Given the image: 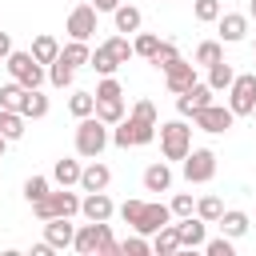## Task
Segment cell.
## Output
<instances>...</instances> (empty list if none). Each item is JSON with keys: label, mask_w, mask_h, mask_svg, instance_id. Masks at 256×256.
Returning <instances> with one entry per match:
<instances>
[{"label": "cell", "mask_w": 256, "mask_h": 256, "mask_svg": "<svg viewBox=\"0 0 256 256\" xmlns=\"http://www.w3.org/2000/svg\"><path fill=\"white\" fill-rule=\"evenodd\" d=\"M120 216H124V224H132L144 236H152L164 224H172V208L160 204V200H124L120 204Z\"/></svg>", "instance_id": "1"}, {"label": "cell", "mask_w": 256, "mask_h": 256, "mask_svg": "<svg viewBox=\"0 0 256 256\" xmlns=\"http://www.w3.org/2000/svg\"><path fill=\"white\" fill-rule=\"evenodd\" d=\"M72 248H76L80 256H120V252H124V248L112 240V228H108V220H88V224L76 232Z\"/></svg>", "instance_id": "2"}, {"label": "cell", "mask_w": 256, "mask_h": 256, "mask_svg": "<svg viewBox=\"0 0 256 256\" xmlns=\"http://www.w3.org/2000/svg\"><path fill=\"white\" fill-rule=\"evenodd\" d=\"M108 128H112V124H104L96 112H92V116H80V124H76V152H80L84 160H96V156L108 148V140H112Z\"/></svg>", "instance_id": "3"}, {"label": "cell", "mask_w": 256, "mask_h": 256, "mask_svg": "<svg viewBox=\"0 0 256 256\" xmlns=\"http://www.w3.org/2000/svg\"><path fill=\"white\" fill-rule=\"evenodd\" d=\"M156 120H144V116H124L120 124H112V144L116 148H144V144H152L156 140Z\"/></svg>", "instance_id": "4"}, {"label": "cell", "mask_w": 256, "mask_h": 256, "mask_svg": "<svg viewBox=\"0 0 256 256\" xmlns=\"http://www.w3.org/2000/svg\"><path fill=\"white\" fill-rule=\"evenodd\" d=\"M4 68H8V76H12L16 84H24V88H40V84L48 80L44 64H40L32 52H16V48H12V56L4 60Z\"/></svg>", "instance_id": "5"}, {"label": "cell", "mask_w": 256, "mask_h": 256, "mask_svg": "<svg viewBox=\"0 0 256 256\" xmlns=\"http://www.w3.org/2000/svg\"><path fill=\"white\" fill-rule=\"evenodd\" d=\"M160 152H164V160H184L192 152V128L184 120L160 124Z\"/></svg>", "instance_id": "6"}, {"label": "cell", "mask_w": 256, "mask_h": 256, "mask_svg": "<svg viewBox=\"0 0 256 256\" xmlns=\"http://www.w3.org/2000/svg\"><path fill=\"white\" fill-rule=\"evenodd\" d=\"M32 212H36V220L44 224V220H52V216H76L80 212V196L76 192H68V188H60V192H48L44 200H36L32 204Z\"/></svg>", "instance_id": "7"}, {"label": "cell", "mask_w": 256, "mask_h": 256, "mask_svg": "<svg viewBox=\"0 0 256 256\" xmlns=\"http://www.w3.org/2000/svg\"><path fill=\"white\" fill-rule=\"evenodd\" d=\"M216 176V152L212 148H192L184 156V180L188 184H208Z\"/></svg>", "instance_id": "8"}, {"label": "cell", "mask_w": 256, "mask_h": 256, "mask_svg": "<svg viewBox=\"0 0 256 256\" xmlns=\"http://www.w3.org/2000/svg\"><path fill=\"white\" fill-rule=\"evenodd\" d=\"M232 120H236V112H232V108H224V104H204L200 112H192V124H196L200 132H212V136L228 132V128H232Z\"/></svg>", "instance_id": "9"}, {"label": "cell", "mask_w": 256, "mask_h": 256, "mask_svg": "<svg viewBox=\"0 0 256 256\" xmlns=\"http://www.w3.org/2000/svg\"><path fill=\"white\" fill-rule=\"evenodd\" d=\"M228 108H232L236 116H252V108H256V76H252V72H244V76L232 80V88H228Z\"/></svg>", "instance_id": "10"}, {"label": "cell", "mask_w": 256, "mask_h": 256, "mask_svg": "<svg viewBox=\"0 0 256 256\" xmlns=\"http://www.w3.org/2000/svg\"><path fill=\"white\" fill-rule=\"evenodd\" d=\"M92 32H96V8L92 4H76L68 12V36L72 40H88Z\"/></svg>", "instance_id": "11"}, {"label": "cell", "mask_w": 256, "mask_h": 256, "mask_svg": "<svg viewBox=\"0 0 256 256\" xmlns=\"http://www.w3.org/2000/svg\"><path fill=\"white\" fill-rule=\"evenodd\" d=\"M72 216H52V220H44V240L60 252V248H72V240H76V228L68 224Z\"/></svg>", "instance_id": "12"}, {"label": "cell", "mask_w": 256, "mask_h": 256, "mask_svg": "<svg viewBox=\"0 0 256 256\" xmlns=\"http://www.w3.org/2000/svg\"><path fill=\"white\" fill-rule=\"evenodd\" d=\"M164 84H168V92H188L192 84H196V64H188V60H176L172 68H164Z\"/></svg>", "instance_id": "13"}, {"label": "cell", "mask_w": 256, "mask_h": 256, "mask_svg": "<svg viewBox=\"0 0 256 256\" xmlns=\"http://www.w3.org/2000/svg\"><path fill=\"white\" fill-rule=\"evenodd\" d=\"M204 104H212V88H208V84H200V80H196L188 92H180V96H176V112H180V116H192V112H200Z\"/></svg>", "instance_id": "14"}, {"label": "cell", "mask_w": 256, "mask_h": 256, "mask_svg": "<svg viewBox=\"0 0 256 256\" xmlns=\"http://www.w3.org/2000/svg\"><path fill=\"white\" fill-rule=\"evenodd\" d=\"M208 220H200V216H184L180 224H176V232H180V248H204V240H208Z\"/></svg>", "instance_id": "15"}, {"label": "cell", "mask_w": 256, "mask_h": 256, "mask_svg": "<svg viewBox=\"0 0 256 256\" xmlns=\"http://www.w3.org/2000/svg\"><path fill=\"white\" fill-rule=\"evenodd\" d=\"M80 212H84L88 220H112L116 204L108 200V192H88V196L80 200Z\"/></svg>", "instance_id": "16"}, {"label": "cell", "mask_w": 256, "mask_h": 256, "mask_svg": "<svg viewBox=\"0 0 256 256\" xmlns=\"http://www.w3.org/2000/svg\"><path fill=\"white\" fill-rule=\"evenodd\" d=\"M248 36V16H240V12H220V40L224 44H240Z\"/></svg>", "instance_id": "17"}, {"label": "cell", "mask_w": 256, "mask_h": 256, "mask_svg": "<svg viewBox=\"0 0 256 256\" xmlns=\"http://www.w3.org/2000/svg\"><path fill=\"white\" fill-rule=\"evenodd\" d=\"M108 184H112V172H108L100 160H92V164L80 172V188H84V192H104Z\"/></svg>", "instance_id": "18"}, {"label": "cell", "mask_w": 256, "mask_h": 256, "mask_svg": "<svg viewBox=\"0 0 256 256\" xmlns=\"http://www.w3.org/2000/svg\"><path fill=\"white\" fill-rule=\"evenodd\" d=\"M140 180H144V192H168V188H172V168H168L164 160H160V164H148Z\"/></svg>", "instance_id": "19"}, {"label": "cell", "mask_w": 256, "mask_h": 256, "mask_svg": "<svg viewBox=\"0 0 256 256\" xmlns=\"http://www.w3.org/2000/svg\"><path fill=\"white\" fill-rule=\"evenodd\" d=\"M152 252H156V256L180 252V232H176V224H164L160 232H152Z\"/></svg>", "instance_id": "20"}, {"label": "cell", "mask_w": 256, "mask_h": 256, "mask_svg": "<svg viewBox=\"0 0 256 256\" xmlns=\"http://www.w3.org/2000/svg\"><path fill=\"white\" fill-rule=\"evenodd\" d=\"M216 224H220V232H224V236L240 240V236L248 232V212H240V208H228V212H224V216H220Z\"/></svg>", "instance_id": "21"}, {"label": "cell", "mask_w": 256, "mask_h": 256, "mask_svg": "<svg viewBox=\"0 0 256 256\" xmlns=\"http://www.w3.org/2000/svg\"><path fill=\"white\" fill-rule=\"evenodd\" d=\"M80 160H72V156H64V160H56V168H52V180L60 184V188H68V184H80Z\"/></svg>", "instance_id": "22"}, {"label": "cell", "mask_w": 256, "mask_h": 256, "mask_svg": "<svg viewBox=\"0 0 256 256\" xmlns=\"http://www.w3.org/2000/svg\"><path fill=\"white\" fill-rule=\"evenodd\" d=\"M40 64H52L56 56H60V44H56V36H48V32H40L36 40H32V48H28Z\"/></svg>", "instance_id": "23"}, {"label": "cell", "mask_w": 256, "mask_h": 256, "mask_svg": "<svg viewBox=\"0 0 256 256\" xmlns=\"http://www.w3.org/2000/svg\"><path fill=\"white\" fill-rule=\"evenodd\" d=\"M112 20H116V32H140V8H132V4H120L116 12H112Z\"/></svg>", "instance_id": "24"}, {"label": "cell", "mask_w": 256, "mask_h": 256, "mask_svg": "<svg viewBox=\"0 0 256 256\" xmlns=\"http://www.w3.org/2000/svg\"><path fill=\"white\" fill-rule=\"evenodd\" d=\"M72 76H76V68H72L64 56H56V60L48 64V80H52V88H72Z\"/></svg>", "instance_id": "25"}, {"label": "cell", "mask_w": 256, "mask_h": 256, "mask_svg": "<svg viewBox=\"0 0 256 256\" xmlns=\"http://www.w3.org/2000/svg\"><path fill=\"white\" fill-rule=\"evenodd\" d=\"M232 80H236V72H232V64H224V60H216V64L208 68V88H212V92H224V88H232Z\"/></svg>", "instance_id": "26"}, {"label": "cell", "mask_w": 256, "mask_h": 256, "mask_svg": "<svg viewBox=\"0 0 256 256\" xmlns=\"http://www.w3.org/2000/svg\"><path fill=\"white\" fill-rule=\"evenodd\" d=\"M24 100H28V88L24 84H4L0 88V108H12V112H24Z\"/></svg>", "instance_id": "27"}, {"label": "cell", "mask_w": 256, "mask_h": 256, "mask_svg": "<svg viewBox=\"0 0 256 256\" xmlns=\"http://www.w3.org/2000/svg\"><path fill=\"white\" fill-rule=\"evenodd\" d=\"M24 112H12V108H0V132L8 136V140H20L24 136Z\"/></svg>", "instance_id": "28"}, {"label": "cell", "mask_w": 256, "mask_h": 256, "mask_svg": "<svg viewBox=\"0 0 256 256\" xmlns=\"http://www.w3.org/2000/svg\"><path fill=\"white\" fill-rule=\"evenodd\" d=\"M60 56H64L72 68H80V64H88V60H92V48H88V40H72V44H64V48H60Z\"/></svg>", "instance_id": "29"}, {"label": "cell", "mask_w": 256, "mask_h": 256, "mask_svg": "<svg viewBox=\"0 0 256 256\" xmlns=\"http://www.w3.org/2000/svg\"><path fill=\"white\" fill-rule=\"evenodd\" d=\"M68 112L80 120V116H92L96 112V92H72L68 96Z\"/></svg>", "instance_id": "30"}, {"label": "cell", "mask_w": 256, "mask_h": 256, "mask_svg": "<svg viewBox=\"0 0 256 256\" xmlns=\"http://www.w3.org/2000/svg\"><path fill=\"white\" fill-rule=\"evenodd\" d=\"M96 116H100L104 124H120V120H124V96H116V100H96Z\"/></svg>", "instance_id": "31"}, {"label": "cell", "mask_w": 256, "mask_h": 256, "mask_svg": "<svg viewBox=\"0 0 256 256\" xmlns=\"http://www.w3.org/2000/svg\"><path fill=\"white\" fill-rule=\"evenodd\" d=\"M196 216L208 220V224H216V220L224 216V200H220V196H200V200H196Z\"/></svg>", "instance_id": "32"}, {"label": "cell", "mask_w": 256, "mask_h": 256, "mask_svg": "<svg viewBox=\"0 0 256 256\" xmlns=\"http://www.w3.org/2000/svg\"><path fill=\"white\" fill-rule=\"evenodd\" d=\"M88 64H92V68H96L100 76H116V68H120V60H116V56H112V52H108L104 44H100V48L92 52V60H88Z\"/></svg>", "instance_id": "33"}, {"label": "cell", "mask_w": 256, "mask_h": 256, "mask_svg": "<svg viewBox=\"0 0 256 256\" xmlns=\"http://www.w3.org/2000/svg\"><path fill=\"white\" fill-rule=\"evenodd\" d=\"M24 116H28V120H40V116H48V96H44L40 88H28V100H24Z\"/></svg>", "instance_id": "34"}, {"label": "cell", "mask_w": 256, "mask_h": 256, "mask_svg": "<svg viewBox=\"0 0 256 256\" xmlns=\"http://www.w3.org/2000/svg\"><path fill=\"white\" fill-rule=\"evenodd\" d=\"M216 60H224V48H220V40H204V44L196 48V64H200V68H212Z\"/></svg>", "instance_id": "35"}, {"label": "cell", "mask_w": 256, "mask_h": 256, "mask_svg": "<svg viewBox=\"0 0 256 256\" xmlns=\"http://www.w3.org/2000/svg\"><path fill=\"white\" fill-rule=\"evenodd\" d=\"M176 60H180V48H176L172 40H160V48H156V56H152V64H156V68L164 72V68H172Z\"/></svg>", "instance_id": "36"}, {"label": "cell", "mask_w": 256, "mask_h": 256, "mask_svg": "<svg viewBox=\"0 0 256 256\" xmlns=\"http://www.w3.org/2000/svg\"><path fill=\"white\" fill-rule=\"evenodd\" d=\"M48 192H52V188H48V176H28V180H24V200H28V204L44 200Z\"/></svg>", "instance_id": "37"}, {"label": "cell", "mask_w": 256, "mask_h": 256, "mask_svg": "<svg viewBox=\"0 0 256 256\" xmlns=\"http://www.w3.org/2000/svg\"><path fill=\"white\" fill-rule=\"evenodd\" d=\"M104 48H108L120 64H128V56H136V48L128 44V36H124V32H120V36H112V40H104Z\"/></svg>", "instance_id": "38"}, {"label": "cell", "mask_w": 256, "mask_h": 256, "mask_svg": "<svg viewBox=\"0 0 256 256\" xmlns=\"http://www.w3.org/2000/svg\"><path fill=\"white\" fill-rule=\"evenodd\" d=\"M132 48H136V56L152 60V56H156V48H160V36H152V32H140V36L132 40Z\"/></svg>", "instance_id": "39"}, {"label": "cell", "mask_w": 256, "mask_h": 256, "mask_svg": "<svg viewBox=\"0 0 256 256\" xmlns=\"http://www.w3.org/2000/svg\"><path fill=\"white\" fill-rule=\"evenodd\" d=\"M192 12H196L200 24H212V20H220V0H196Z\"/></svg>", "instance_id": "40"}, {"label": "cell", "mask_w": 256, "mask_h": 256, "mask_svg": "<svg viewBox=\"0 0 256 256\" xmlns=\"http://www.w3.org/2000/svg\"><path fill=\"white\" fill-rule=\"evenodd\" d=\"M116 96H124L120 80H116V76H104V80L96 84V100H116Z\"/></svg>", "instance_id": "41"}, {"label": "cell", "mask_w": 256, "mask_h": 256, "mask_svg": "<svg viewBox=\"0 0 256 256\" xmlns=\"http://www.w3.org/2000/svg\"><path fill=\"white\" fill-rule=\"evenodd\" d=\"M168 208H172V216H180V220H184V216H192V212H196V200H192L188 192H176Z\"/></svg>", "instance_id": "42"}, {"label": "cell", "mask_w": 256, "mask_h": 256, "mask_svg": "<svg viewBox=\"0 0 256 256\" xmlns=\"http://www.w3.org/2000/svg\"><path fill=\"white\" fill-rule=\"evenodd\" d=\"M120 248H124V256H148V252H152V244L144 240V232H136V236H128V240H124Z\"/></svg>", "instance_id": "43"}, {"label": "cell", "mask_w": 256, "mask_h": 256, "mask_svg": "<svg viewBox=\"0 0 256 256\" xmlns=\"http://www.w3.org/2000/svg\"><path fill=\"white\" fill-rule=\"evenodd\" d=\"M204 252H208V256H232V236H220V240H204Z\"/></svg>", "instance_id": "44"}, {"label": "cell", "mask_w": 256, "mask_h": 256, "mask_svg": "<svg viewBox=\"0 0 256 256\" xmlns=\"http://www.w3.org/2000/svg\"><path fill=\"white\" fill-rule=\"evenodd\" d=\"M132 112H136V116H144V120H156V104H152V100H136V104H132Z\"/></svg>", "instance_id": "45"}, {"label": "cell", "mask_w": 256, "mask_h": 256, "mask_svg": "<svg viewBox=\"0 0 256 256\" xmlns=\"http://www.w3.org/2000/svg\"><path fill=\"white\" fill-rule=\"evenodd\" d=\"M120 4H124V0H92V8H96V12H116Z\"/></svg>", "instance_id": "46"}, {"label": "cell", "mask_w": 256, "mask_h": 256, "mask_svg": "<svg viewBox=\"0 0 256 256\" xmlns=\"http://www.w3.org/2000/svg\"><path fill=\"white\" fill-rule=\"evenodd\" d=\"M8 56H12V36L0 32V60H8Z\"/></svg>", "instance_id": "47"}, {"label": "cell", "mask_w": 256, "mask_h": 256, "mask_svg": "<svg viewBox=\"0 0 256 256\" xmlns=\"http://www.w3.org/2000/svg\"><path fill=\"white\" fill-rule=\"evenodd\" d=\"M48 252H56L48 240H40V244H32V256H48Z\"/></svg>", "instance_id": "48"}, {"label": "cell", "mask_w": 256, "mask_h": 256, "mask_svg": "<svg viewBox=\"0 0 256 256\" xmlns=\"http://www.w3.org/2000/svg\"><path fill=\"white\" fill-rule=\"evenodd\" d=\"M4 148H8V136H4V132H0V156H4Z\"/></svg>", "instance_id": "49"}, {"label": "cell", "mask_w": 256, "mask_h": 256, "mask_svg": "<svg viewBox=\"0 0 256 256\" xmlns=\"http://www.w3.org/2000/svg\"><path fill=\"white\" fill-rule=\"evenodd\" d=\"M248 16H252V20H256V0H252V4H248Z\"/></svg>", "instance_id": "50"}, {"label": "cell", "mask_w": 256, "mask_h": 256, "mask_svg": "<svg viewBox=\"0 0 256 256\" xmlns=\"http://www.w3.org/2000/svg\"><path fill=\"white\" fill-rule=\"evenodd\" d=\"M252 120H256V108H252Z\"/></svg>", "instance_id": "51"}]
</instances>
